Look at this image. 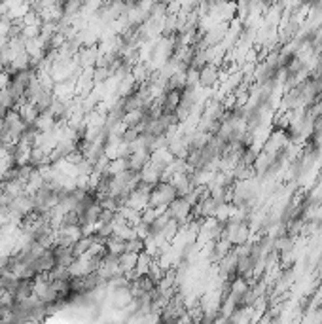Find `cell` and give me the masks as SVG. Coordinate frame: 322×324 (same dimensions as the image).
<instances>
[{
  "instance_id": "cell-4",
  "label": "cell",
  "mask_w": 322,
  "mask_h": 324,
  "mask_svg": "<svg viewBox=\"0 0 322 324\" xmlns=\"http://www.w3.org/2000/svg\"><path fill=\"white\" fill-rule=\"evenodd\" d=\"M125 205H129V207H133L135 210H138V212H142L148 205H150V194H146V192H140V190H133L131 194H129L127 201H125Z\"/></svg>"
},
{
  "instance_id": "cell-6",
  "label": "cell",
  "mask_w": 322,
  "mask_h": 324,
  "mask_svg": "<svg viewBox=\"0 0 322 324\" xmlns=\"http://www.w3.org/2000/svg\"><path fill=\"white\" fill-rule=\"evenodd\" d=\"M218 82V68L214 65H205L199 68V84L201 86H214Z\"/></svg>"
},
{
  "instance_id": "cell-10",
  "label": "cell",
  "mask_w": 322,
  "mask_h": 324,
  "mask_svg": "<svg viewBox=\"0 0 322 324\" xmlns=\"http://www.w3.org/2000/svg\"><path fill=\"white\" fill-rule=\"evenodd\" d=\"M152 256L148 254L146 250H142L140 254H138V258H136V266H135V271L138 275H144L150 271V266H152Z\"/></svg>"
},
{
  "instance_id": "cell-7",
  "label": "cell",
  "mask_w": 322,
  "mask_h": 324,
  "mask_svg": "<svg viewBox=\"0 0 322 324\" xmlns=\"http://www.w3.org/2000/svg\"><path fill=\"white\" fill-rule=\"evenodd\" d=\"M17 112H19V116L23 118V122L25 123H29V125H32V123L36 122V118H38V110H36V106L32 104V102L29 101H25L23 104H19L17 106Z\"/></svg>"
},
{
  "instance_id": "cell-1",
  "label": "cell",
  "mask_w": 322,
  "mask_h": 324,
  "mask_svg": "<svg viewBox=\"0 0 322 324\" xmlns=\"http://www.w3.org/2000/svg\"><path fill=\"white\" fill-rule=\"evenodd\" d=\"M176 197H178L176 188L172 186L171 182L159 180L158 184L154 186V190L150 192V207H167Z\"/></svg>"
},
{
  "instance_id": "cell-11",
  "label": "cell",
  "mask_w": 322,
  "mask_h": 324,
  "mask_svg": "<svg viewBox=\"0 0 322 324\" xmlns=\"http://www.w3.org/2000/svg\"><path fill=\"white\" fill-rule=\"evenodd\" d=\"M106 250H108V252H112V254H118V256H120V254H122V252L125 250V241H123V239H120L118 235H114V233H112V235H110V237L106 239Z\"/></svg>"
},
{
  "instance_id": "cell-2",
  "label": "cell",
  "mask_w": 322,
  "mask_h": 324,
  "mask_svg": "<svg viewBox=\"0 0 322 324\" xmlns=\"http://www.w3.org/2000/svg\"><path fill=\"white\" fill-rule=\"evenodd\" d=\"M110 300H112V305L116 309H123L135 300V296H133V290H131L129 284H122V286H116L110 292Z\"/></svg>"
},
{
  "instance_id": "cell-8",
  "label": "cell",
  "mask_w": 322,
  "mask_h": 324,
  "mask_svg": "<svg viewBox=\"0 0 322 324\" xmlns=\"http://www.w3.org/2000/svg\"><path fill=\"white\" fill-rule=\"evenodd\" d=\"M55 118L46 110V112H40L38 114V118H36V122L32 123L38 131H53V127H55Z\"/></svg>"
},
{
  "instance_id": "cell-12",
  "label": "cell",
  "mask_w": 322,
  "mask_h": 324,
  "mask_svg": "<svg viewBox=\"0 0 322 324\" xmlns=\"http://www.w3.org/2000/svg\"><path fill=\"white\" fill-rule=\"evenodd\" d=\"M144 248H146V241L140 239L138 235L133 237V239H129V241H125V250H129V252H136V254H140Z\"/></svg>"
},
{
  "instance_id": "cell-9",
  "label": "cell",
  "mask_w": 322,
  "mask_h": 324,
  "mask_svg": "<svg viewBox=\"0 0 322 324\" xmlns=\"http://www.w3.org/2000/svg\"><path fill=\"white\" fill-rule=\"evenodd\" d=\"M136 258H138V254H136V252L123 250L122 254H120L118 262H120V269H122L123 273H127V271H133V269H135Z\"/></svg>"
},
{
  "instance_id": "cell-3",
  "label": "cell",
  "mask_w": 322,
  "mask_h": 324,
  "mask_svg": "<svg viewBox=\"0 0 322 324\" xmlns=\"http://www.w3.org/2000/svg\"><path fill=\"white\" fill-rule=\"evenodd\" d=\"M10 209L14 210V212H17V214H29L30 210H34V201H32V195H29L27 192L21 195H17V197H14L12 199V203H10Z\"/></svg>"
},
{
  "instance_id": "cell-13",
  "label": "cell",
  "mask_w": 322,
  "mask_h": 324,
  "mask_svg": "<svg viewBox=\"0 0 322 324\" xmlns=\"http://www.w3.org/2000/svg\"><path fill=\"white\" fill-rule=\"evenodd\" d=\"M290 246H292V237H288V235L279 237L277 239V243H275V248H279L280 252H288L290 250Z\"/></svg>"
},
{
  "instance_id": "cell-14",
  "label": "cell",
  "mask_w": 322,
  "mask_h": 324,
  "mask_svg": "<svg viewBox=\"0 0 322 324\" xmlns=\"http://www.w3.org/2000/svg\"><path fill=\"white\" fill-rule=\"evenodd\" d=\"M0 292H2V290H0Z\"/></svg>"
},
{
  "instance_id": "cell-5",
  "label": "cell",
  "mask_w": 322,
  "mask_h": 324,
  "mask_svg": "<svg viewBox=\"0 0 322 324\" xmlns=\"http://www.w3.org/2000/svg\"><path fill=\"white\" fill-rule=\"evenodd\" d=\"M74 59L78 61L80 68H93V65H97V59H99V51L95 48H86V50H80Z\"/></svg>"
}]
</instances>
